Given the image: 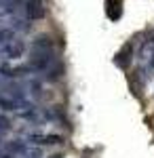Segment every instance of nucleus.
Wrapping results in <instances>:
<instances>
[{"mask_svg":"<svg viewBox=\"0 0 154 158\" xmlns=\"http://www.w3.org/2000/svg\"><path fill=\"white\" fill-rule=\"evenodd\" d=\"M25 53V42L19 40V38H13L9 42L0 44V55L4 59H17V57H24Z\"/></svg>","mask_w":154,"mask_h":158,"instance_id":"obj_1","label":"nucleus"},{"mask_svg":"<svg viewBox=\"0 0 154 158\" xmlns=\"http://www.w3.org/2000/svg\"><path fill=\"white\" fill-rule=\"evenodd\" d=\"M28 141H30L32 146H57V143H63V137H61V135L30 133L28 135Z\"/></svg>","mask_w":154,"mask_h":158,"instance_id":"obj_2","label":"nucleus"},{"mask_svg":"<svg viewBox=\"0 0 154 158\" xmlns=\"http://www.w3.org/2000/svg\"><path fill=\"white\" fill-rule=\"evenodd\" d=\"M25 13L32 21H38V19H45L47 15V9H45V2L42 0H28L25 2Z\"/></svg>","mask_w":154,"mask_h":158,"instance_id":"obj_3","label":"nucleus"},{"mask_svg":"<svg viewBox=\"0 0 154 158\" xmlns=\"http://www.w3.org/2000/svg\"><path fill=\"white\" fill-rule=\"evenodd\" d=\"M32 51H53V38L51 36H38L32 44Z\"/></svg>","mask_w":154,"mask_h":158,"instance_id":"obj_4","label":"nucleus"},{"mask_svg":"<svg viewBox=\"0 0 154 158\" xmlns=\"http://www.w3.org/2000/svg\"><path fill=\"white\" fill-rule=\"evenodd\" d=\"M122 11H120V0H108V17L112 21H118Z\"/></svg>","mask_w":154,"mask_h":158,"instance_id":"obj_5","label":"nucleus"},{"mask_svg":"<svg viewBox=\"0 0 154 158\" xmlns=\"http://www.w3.org/2000/svg\"><path fill=\"white\" fill-rule=\"evenodd\" d=\"M28 141H11V143H6V150L11 152V154H15V156H21L24 158L25 150H28Z\"/></svg>","mask_w":154,"mask_h":158,"instance_id":"obj_6","label":"nucleus"},{"mask_svg":"<svg viewBox=\"0 0 154 158\" xmlns=\"http://www.w3.org/2000/svg\"><path fill=\"white\" fill-rule=\"evenodd\" d=\"M154 57V36L150 38V40H146V42H143V47H142V51H139V59L142 61H150Z\"/></svg>","mask_w":154,"mask_h":158,"instance_id":"obj_7","label":"nucleus"},{"mask_svg":"<svg viewBox=\"0 0 154 158\" xmlns=\"http://www.w3.org/2000/svg\"><path fill=\"white\" fill-rule=\"evenodd\" d=\"M129 53H131V44H129V47H125V49H122L118 55H116L114 63H116V65H120V68H127V65H129V61H131Z\"/></svg>","mask_w":154,"mask_h":158,"instance_id":"obj_8","label":"nucleus"},{"mask_svg":"<svg viewBox=\"0 0 154 158\" xmlns=\"http://www.w3.org/2000/svg\"><path fill=\"white\" fill-rule=\"evenodd\" d=\"M24 158H42V150L40 148H28L25 150V154H24Z\"/></svg>","mask_w":154,"mask_h":158,"instance_id":"obj_9","label":"nucleus"},{"mask_svg":"<svg viewBox=\"0 0 154 158\" xmlns=\"http://www.w3.org/2000/svg\"><path fill=\"white\" fill-rule=\"evenodd\" d=\"M148 72H150V74H154V57H152L150 61H148Z\"/></svg>","mask_w":154,"mask_h":158,"instance_id":"obj_10","label":"nucleus"},{"mask_svg":"<svg viewBox=\"0 0 154 158\" xmlns=\"http://www.w3.org/2000/svg\"><path fill=\"white\" fill-rule=\"evenodd\" d=\"M51 158H63V156H61V154H55V156H51Z\"/></svg>","mask_w":154,"mask_h":158,"instance_id":"obj_11","label":"nucleus"}]
</instances>
